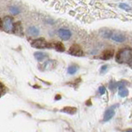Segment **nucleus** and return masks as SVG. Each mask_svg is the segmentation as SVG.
I'll return each mask as SVG.
<instances>
[{
  "label": "nucleus",
  "mask_w": 132,
  "mask_h": 132,
  "mask_svg": "<svg viewBox=\"0 0 132 132\" xmlns=\"http://www.w3.org/2000/svg\"><path fill=\"white\" fill-rule=\"evenodd\" d=\"M116 60L120 64H130L132 62V49L125 47L120 50L117 54Z\"/></svg>",
  "instance_id": "obj_1"
},
{
  "label": "nucleus",
  "mask_w": 132,
  "mask_h": 132,
  "mask_svg": "<svg viewBox=\"0 0 132 132\" xmlns=\"http://www.w3.org/2000/svg\"><path fill=\"white\" fill-rule=\"evenodd\" d=\"M3 27L4 28V30L7 32H12L13 31V27L14 24L12 22V18L9 16H7L3 18Z\"/></svg>",
  "instance_id": "obj_2"
},
{
  "label": "nucleus",
  "mask_w": 132,
  "mask_h": 132,
  "mask_svg": "<svg viewBox=\"0 0 132 132\" xmlns=\"http://www.w3.org/2000/svg\"><path fill=\"white\" fill-rule=\"evenodd\" d=\"M32 47L37 49H45L50 47V44L44 38H38L34 40L31 42Z\"/></svg>",
  "instance_id": "obj_3"
},
{
  "label": "nucleus",
  "mask_w": 132,
  "mask_h": 132,
  "mask_svg": "<svg viewBox=\"0 0 132 132\" xmlns=\"http://www.w3.org/2000/svg\"><path fill=\"white\" fill-rule=\"evenodd\" d=\"M58 34H59L60 37L64 40H68L70 39V37L72 36V33L69 30L65 28H60L59 31H58Z\"/></svg>",
  "instance_id": "obj_4"
},
{
  "label": "nucleus",
  "mask_w": 132,
  "mask_h": 132,
  "mask_svg": "<svg viewBox=\"0 0 132 132\" xmlns=\"http://www.w3.org/2000/svg\"><path fill=\"white\" fill-rule=\"evenodd\" d=\"M69 54H71L72 55H75V56H81L82 55V51L81 50L79 45H73L69 49Z\"/></svg>",
  "instance_id": "obj_5"
},
{
  "label": "nucleus",
  "mask_w": 132,
  "mask_h": 132,
  "mask_svg": "<svg viewBox=\"0 0 132 132\" xmlns=\"http://www.w3.org/2000/svg\"><path fill=\"white\" fill-rule=\"evenodd\" d=\"M110 39L114 40V41H117V42L121 43V42H124V41L126 40V37L125 35L121 34V33H112L111 37H110Z\"/></svg>",
  "instance_id": "obj_6"
},
{
  "label": "nucleus",
  "mask_w": 132,
  "mask_h": 132,
  "mask_svg": "<svg viewBox=\"0 0 132 132\" xmlns=\"http://www.w3.org/2000/svg\"><path fill=\"white\" fill-rule=\"evenodd\" d=\"M115 115V111L113 109V107H110L109 109H107L106 111V112L104 114V121H108L113 117V116Z\"/></svg>",
  "instance_id": "obj_7"
},
{
  "label": "nucleus",
  "mask_w": 132,
  "mask_h": 132,
  "mask_svg": "<svg viewBox=\"0 0 132 132\" xmlns=\"http://www.w3.org/2000/svg\"><path fill=\"white\" fill-rule=\"evenodd\" d=\"M113 54H114L113 50H107V51H105L104 52L102 53V55H101V58L104 60H109L113 56Z\"/></svg>",
  "instance_id": "obj_8"
},
{
  "label": "nucleus",
  "mask_w": 132,
  "mask_h": 132,
  "mask_svg": "<svg viewBox=\"0 0 132 132\" xmlns=\"http://www.w3.org/2000/svg\"><path fill=\"white\" fill-rule=\"evenodd\" d=\"M34 56H35V58L37 60L42 61L45 59H46V58L48 57V55H47V54L44 53V52H36L34 54Z\"/></svg>",
  "instance_id": "obj_9"
},
{
  "label": "nucleus",
  "mask_w": 132,
  "mask_h": 132,
  "mask_svg": "<svg viewBox=\"0 0 132 132\" xmlns=\"http://www.w3.org/2000/svg\"><path fill=\"white\" fill-rule=\"evenodd\" d=\"M13 32L16 33V34H22V25H21L20 22H18L14 24Z\"/></svg>",
  "instance_id": "obj_10"
},
{
  "label": "nucleus",
  "mask_w": 132,
  "mask_h": 132,
  "mask_svg": "<svg viewBox=\"0 0 132 132\" xmlns=\"http://www.w3.org/2000/svg\"><path fill=\"white\" fill-rule=\"evenodd\" d=\"M128 95V90L125 88V86L119 87V96L121 97H126Z\"/></svg>",
  "instance_id": "obj_11"
},
{
  "label": "nucleus",
  "mask_w": 132,
  "mask_h": 132,
  "mask_svg": "<svg viewBox=\"0 0 132 132\" xmlns=\"http://www.w3.org/2000/svg\"><path fill=\"white\" fill-rule=\"evenodd\" d=\"M55 62L54 61V60H47L45 63L42 65L43 67H44V69H53L54 68V66H55Z\"/></svg>",
  "instance_id": "obj_12"
},
{
  "label": "nucleus",
  "mask_w": 132,
  "mask_h": 132,
  "mask_svg": "<svg viewBox=\"0 0 132 132\" xmlns=\"http://www.w3.org/2000/svg\"><path fill=\"white\" fill-rule=\"evenodd\" d=\"M27 31L31 36H37L39 34V29L36 27H30L28 28Z\"/></svg>",
  "instance_id": "obj_13"
},
{
  "label": "nucleus",
  "mask_w": 132,
  "mask_h": 132,
  "mask_svg": "<svg viewBox=\"0 0 132 132\" xmlns=\"http://www.w3.org/2000/svg\"><path fill=\"white\" fill-rule=\"evenodd\" d=\"M54 47H55V49L56 50V51H60V52L64 51V50H65L64 45L62 44L61 42H55V45H54Z\"/></svg>",
  "instance_id": "obj_14"
},
{
  "label": "nucleus",
  "mask_w": 132,
  "mask_h": 132,
  "mask_svg": "<svg viewBox=\"0 0 132 132\" xmlns=\"http://www.w3.org/2000/svg\"><path fill=\"white\" fill-rule=\"evenodd\" d=\"M78 70V67L77 65H70L68 68V73L69 74H74Z\"/></svg>",
  "instance_id": "obj_15"
},
{
  "label": "nucleus",
  "mask_w": 132,
  "mask_h": 132,
  "mask_svg": "<svg viewBox=\"0 0 132 132\" xmlns=\"http://www.w3.org/2000/svg\"><path fill=\"white\" fill-rule=\"evenodd\" d=\"M10 12L13 14H18L20 9L18 7H10Z\"/></svg>",
  "instance_id": "obj_16"
},
{
  "label": "nucleus",
  "mask_w": 132,
  "mask_h": 132,
  "mask_svg": "<svg viewBox=\"0 0 132 132\" xmlns=\"http://www.w3.org/2000/svg\"><path fill=\"white\" fill-rule=\"evenodd\" d=\"M120 7H121V9H124L125 11L130 10V7L129 5H127L126 3H121V4H120Z\"/></svg>",
  "instance_id": "obj_17"
},
{
  "label": "nucleus",
  "mask_w": 132,
  "mask_h": 132,
  "mask_svg": "<svg viewBox=\"0 0 132 132\" xmlns=\"http://www.w3.org/2000/svg\"><path fill=\"white\" fill-rule=\"evenodd\" d=\"M4 92H5V88H4V86L2 82H0V97H2V95L4 93Z\"/></svg>",
  "instance_id": "obj_18"
},
{
  "label": "nucleus",
  "mask_w": 132,
  "mask_h": 132,
  "mask_svg": "<svg viewBox=\"0 0 132 132\" xmlns=\"http://www.w3.org/2000/svg\"><path fill=\"white\" fill-rule=\"evenodd\" d=\"M99 93H100L101 95L104 94V93H106V88H105V87L101 86L100 88H99Z\"/></svg>",
  "instance_id": "obj_19"
},
{
  "label": "nucleus",
  "mask_w": 132,
  "mask_h": 132,
  "mask_svg": "<svg viewBox=\"0 0 132 132\" xmlns=\"http://www.w3.org/2000/svg\"><path fill=\"white\" fill-rule=\"evenodd\" d=\"M106 69H107V65H103L101 68V72H105Z\"/></svg>",
  "instance_id": "obj_20"
},
{
  "label": "nucleus",
  "mask_w": 132,
  "mask_h": 132,
  "mask_svg": "<svg viewBox=\"0 0 132 132\" xmlns=\"http://www.w3.org/2000/svg\"><path fill=\"white\" fill-rule=\"evenodd\" d=\"M2 27H3V21L1 18H0V28H1Z\"/></svg>",
  "instance_id": "obj_21"
},
{
  "label": "nucleus",
  "mask_w": 132,
  "mask_h": 132,
  "mask_svg": "<svg viewBox=\"0 0 132 132\" xmlns=\"http://www.w3.org/2000/svg\"><path fill=\"white\" fill-rule=\"evenodd\" d=\"M126 132H132V129H128L127 130H126Z\"/></svg>",
  "instance_id": "obj_22"
}]
</instances>
